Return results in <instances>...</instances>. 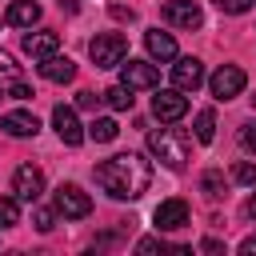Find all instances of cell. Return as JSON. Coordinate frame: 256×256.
Returning <instances> with one entry per match:
<instances>
[{
	"mask_svg": "<svg viewBox=\"0 0 256 256\" xmlns=\"http://www.w3.org/2000/svg\"><path fill=\"white\" fill-rule=\"evenodd\" d=\"M96 184L112 200H140L152 184V164L140 152H116L96 164Z\"/></svg>",
	"mask_w": 256,
	"mask_h": 256,
	"instance_id": "cell-1",
	"label": "cell"
},
{
	"mask_svg": "<svg viewBox=\"0 0 256 256\" xmlns=\"http://www.w3.org/2000/svg\"><path fill=\"white\" fill-rule=\"evenodd\" d=\"M148 152L164 168L184 172L188 168V156H192V136L180 132V128H156V132H148Z\"/></svg>",
	"mask_w": 256,
	"mask_h": 256,
	"instance_id": "cell-2",
	"label": "cell"
},
{
	"mask_svg": "<svg viewBox=\"0 0 256 256\" xmlns=\"http://www.w3.org/2000/svg\"><path fill=\"white\" fill-rule=\"evenodd\" d=\"M88 56L96 68H120L124 56H128V40L120 32H100L92 44H88Z\"/></svg>",
	"mask_w": 256,
	"mask_h": 256,
	"instance_id": "cell-3",
	"label": "cell"
},
{
	"mask_svg": "<svg viewBox=\"0 0 256 256\" xmlns=\"http://www.w3.org/2000/svg\"><path fill=\"white\" fill-rule=\"evenodd\" d=\"M40 192H44V172H40L36 164H20V168L12 172V196H16L20 204H36Z\"/></svg>",
	"mask_w": 256,
	"mask_h": 256,
	"instance_id": "cell-4",
	"label": "cell"
},
{
	"mask_svg": "<svg viewBox=\"0 0 256 256\" xmlns=\"http://www.w3.org/2000/svg\"><path fill=\"white\" fill-rule=\"evenodd\" d=\"M56 212L64 220H84L92 212V200H88V192L80 184H60L56 188Z\"/></svg>",
	"mask_w": 256,
	"mask_h": 256,
	"instance_id": "cell-5",
	"label": "cell"
},
{
	"mask_svg": "<svg viewBox=\"0 0 256 256\" xmlns=\"http://www.w3.org/2000/svg\"><path fill=\"white\" fill-rule=\"evenodd\" d=\"M244 68H236V64H220L212 76H208V88H212V96L216 100H232V96H240L244 92Z\"/></svg>",
	"mask_w": 256,
	"mask_h": 256,
	"instance_id": "cell-6",
	"label": "cell"
},
{
	"mask_svg": "<svg viewBox=\"0 0 256 256\" xmlns=\"http://www.w3.org/2000/svg\"><path fill=\"white\" fill-rule=\"evenodd\" d=\"M120 84L132 88V92L156 88V84H160V72H156V64H148V60H124V64H120Z\"/></svg>",
	"mask_w": 256,
	"mask_h": 256,
	"instance_id": "cell-7",
	"label": "cell"
},
{
	"mask_svg": "<svg viewBox=\"0 0 256 256\" xmlns=\"http://www.w3.org/2000/svg\"><path fill=\"white\" fill-rule=\"evenodd\" d=\"M164 20H168L172 28L192 32V28H200V24H204V12H200V4H196V0H168V4H164Z\"/></svg>",
	"mask_w": 256,
	"mask_h": 256,
	"instance_id": "cell-8",
	"label": "cell"
},
{
	"mask_svg": "<svg viewBox=\"0 0 256 256\" xmlns=\"http://www.w3.org/2000/svg\"><path fill=\"white\" fill-rule=\"evenodd\" d=\"M184 112H188V100H184L180 88H168V92H156V96H152V116H156V120L176 124Z\"/></svg>",
	"mask_w": 256,
	"mask_h": 256,
	"instance_id": "cell-9",
	"label": "cell"
},
{
	"mask_svg": "<svg viewBox=\"0 0 256 256\" xmlns=\"http://www.w3.org/2000/svg\"><path fill=\"white\" fill-rule=\"evenodd\" d=\"M172 84H176L180 92H196V88L204 84V64H200L196 56H180V60L172 64Z\"/></svg>",
	"mask_w": 256,
	"mask_h": 256,
	"instance_id": "cell-10",
	"label": "cell"
},
{
	"mask_svg": "<svg viewBox=\"0 0 256 256\" xmlns=\"http://www.w3.org/2000/svg\"><path fill=\"white\" fill-rule=\"evenodd\" d=\"M52 128H56V136H60L68 148H76V144L84 140V128H80L76 112H72V108H64V104H56V108H52Z\"/></svg>",
	"mask_w": 256,
	"mask_h": 256,
	"instance_id": "cell-11",
	"label": "cell"
},
{
	"mask_svg": "<svg viewBox=\"0 0 256 256\" xmlns=\"http://www.w3.org/2000/svg\"><path fill=\"white\" fill-rule=\"evenodd\" d=\"M152 220H156L160 232H176V228L188 224V204L184 200H160L156 212H152Z\"/></svg>",
	"mask_w": 256,
	"mask_h": 256,
	"instance_id": "cell-12",
	"label": "cell"
},
{
	"mask_svg": "<svg viewBox=\"0 0 256 256\" xmlns=\"http://www.w3.org/2000/svg\"><path fill=\"white\" fill-rule=\"evenodd\" d=\"M40 76H44V80H52V84H68V80L76 76V64H72L68 56L52 52V56H44V60H40Z\"/></svg>",
	"mask_w": 256,
	"mask_h": 256,
	"instance_id": "cell-13",
	"label": "cell"
},
{
	"mask_svg": "<svg viewBox=\"0 0 256 256\" xmlns=\"http://www.w3.org/2000/svg\"><path fill=\"white\" fill-rule=\"evenodd\" d=\"M56 48H60V36H56V32H48V28H40V32H28V36H24V52H28L32 60L52 56Z\"/></svg>",
	"mask_w": 256,
	"mask_h": 256,
	"instance_id": "cell-14",
	"label": "cell"
},
{
	"mask_svg": "<svg viewBox=\"0 0 256 256\" xmlns=\"http://www.w3.org/2000/svg\"><path fill=\"white\" fill-rule=\"evenodd\" d=\"M0 128H4L8 136L24 140V136H36V132H40V120H36L32 112H8V116H0Z\"/></svg>",
	"mask_w": 256,
	"mask_h": 256,
	"instance_id": "cell-15",
	"label": "cell"
},
{
	"mask_svg": "<svg viewBox=\"0 0 256 256\" xmlns=\"http://www.w3.org/2000/svg\"><path fill=\"white\" fill-rule=\"evenodd\" d=\"M4 20H8L12 28H32V24L40 20V4H36V0H16V4H8Z\"/></svg>",
	"mask_w": 256,
	"mask_h": 256,
	"instance_id": "cell-16",
	"label": "cell"
},
{
	"mask_svg": "<svg viewBox=\"0 0 256 256\" xmlns=\"http://www.w3.org/2000/svg\"><path fill=\"white\" fill-rule=\"evenodd\" d=\"M144 44H148V52H152V60H176V40L168 36V32H160V28H152L148 36H144Z\"/></svg>",
	"mask_w": 256,
	"mask_h": 256,
	"instance_id": "cell-17",
	"label": "cell"
},
{
	"mask_svg": "<svg viewBox=\"0 0 256 256\" xmlns=\"http://www.w3.org/2000/svg\"><path fill=\"white\" fill-rule=\"evenodd\" d=\"M88 136H92L96 144H112V140L120 136V124H116L112 116H100V120H92V124H88Z\"/></svg>",
	"mask_w": 256,
	"mask_h": 256,
	"instance_id": "cell-18",
	"label": "cell"
},
{
	"mask_svg": "<svg viewBox=\"0 0 256 256\" xmlns=\"http://www.w3.org/2000/svg\"><path fill=\"white\" fill-rule=\"evenodd\" d=\"M132 100H136V96H132V88H124V84H112V88L104 92V104H108V108H116V112H128V108H132Z\"/></svg>",
	"mask_w": 256,
	"mask_h": 256,
	"instance_id": "cell-19",
	"label": "cell"
},
{
	"mask_svg": "<svg viewBox=\"0 0 256 256\" xmlns=\"http://www.w3.org/2000/svg\"><path fill=\"white\" fill-rule=\"evenodd\" d=\"M216 136V112L212 108H204V112H196V140L200 144H208Z\"/></svg>",
	"mask_w": 256,
	"mask_h": 256,
	"instance_id": "cell-20",
	"label": "cell"
},
{
	"mask_svg": "<svg viewBox=\"0 0 256 256\" xmlns=\"http://www.w3.org/2000/svg\"><path fill=\"white\" fill-rule=\"evenodd\" d=\"M20 224V200L16 196H0V228Z\"/></svg>",
	"mask_w": 256,
	"mask_h": 256,
	"instance_id": "cell-21",
	"label": "cell"
},
{
	"mask_svg": "<svg viewBox=\"0 0 256 256\" xmlns=\"http://www.w3.org/2000/svg\"><path fill=\"white\" fill-rule=\"evenodd\" d=\"M200 188H204L208 200H220V196H224V176H220V172H204V176H200Z\"/></svg>",
	"mask_w": 256,
	"mask_h": 256,
	"instance_id": "cell-22",
	"label": "cell"
},
{
	"mask_svg": "<svg viewBox=\"0 0 256 256\" xmlns=\"http://www.w3.org/2000/svg\"><path fill=\"white\" fill-rule=\"evenodd\" d=\"M232 176H236L240 184H248V188H256V164H252V160H240V164L232 168Z\"/></svg>",
	"mask_w": 256,
	"mask_h": 256,
	"instance_id": "cell-23",
	"label": "cell"
},
{
	"mask_svg": "<svg viewBox=\"0 0 256 256\" xmlns=\"http://www.w3.org/2000/svg\"><path fill=\"white\" fill-rule=\"evenodd\" d=\"M256 0H216V8L220 12H228V16H240V12H248Z\"/></svg>",
	"mask_w": 256,
	"mask_h": 256,
	"instance_id": "cell-24",
	"label": "cell"
},
{
	"mask_svg": "<svg viewBox=\"0 0 256 256\" xmlns=\"http://www.w3.org/2000/svg\"><path fill=\"white\" fill-rule=\"evenodd\" d=\"M32 224H36L40 232H52V228H56V212H48V208H36V216H32Z\"/></svg>",
	"mask_w": 256,
	"mask_h": 256,
	"instance_id": "cell-25",
	"label": "cell"
},
{
	"mask_svg": "<svg viewBox=\"0 0 256 256\" xmlns=\"http://www.w3.org/2000/svg\"><path fill=\"white\" fill-rule=\"evenodd\" d=\"M100 100H104V92H100V96H96V92H76V104H80L84 112H96Z\"/></svg>",
	"mask_w": 256,
	"mask_h": 256,
	"instance_id": "cell-26",
	"label": "cell"
},
{
	"mask_svg": "<svg viewBox=\"0 0 256 256\" xmlns=\"http://www.w3.org/2000/svg\"><path fill=\"white\" fill-rule=\"evenodd\" d=\"M240 144H244L248 152H256V120H248V124H244V132H240Z\"/></svg>",
	"mask_w": 256,
	"mask_h": 256,
	"instance_id": "cell-27",
	"label": "cell"
},
{
	"mask_svg": "<svg viewBox=\"0 0 256 256\" xmlns=\"http://www.w3.org/2000/svg\"><path fill=\"white\" fill-rule=\"evenodd\" d=\"M0 76H16V60H12L4 48H0Z\"/></svg>",
	"mask_w": 256,
	"mask_h": 256,
	"instance_id": "cell-28",
	"label": "cell"
},
{
	"mask_svg": "<svg viewBox=\"0 0 256 256\" xmlns=\"http://www.w3.org/2000/svg\"><path fill=\"white\" fill-rule=\"evenodd\" d=\"M8 96H12V100H28V96H32V88H28V84H20V80H16V84H12V88H8Z\"/></svg>",
	"mask_w": 256,
	"mask_h": 256,
	"instance_id": "cell-29",
	"label": "cell"
},
{
	"mask_svg": "<svg viewBox=\"0 0 256 256\" xmlns=\"http://www.w3.org/2000/svg\"><path fill=\"white\" fill-rule=\"evenodd\" d=\"M112 16H116V20H128V24L136 20V12H132V8H124V4H112Z\"/></svg>",
	"mask_w": 256,
	"mask_h": 256,
	"instance_id": "cell-30",
	"label": "cell"
},
{
	"mask_svg": "<svg viewBox=\"0 0 256 256\" xmlns=\"http://www.w3.org/2000/svg\"><path fill=\"white\" fill-rule=\"evenodd\" d=\"M240 252H244V256H256V232H252V236H244V240H240Z\"/></svg>",
	"mask_w": 256,
	"mask_h": 256,
	"instance_id": "cell-31",
	"label": "cell"
},
{
	"mask_svg": "<svg viewBox=\"0 0 256 256\" xmlns=\"http://www.w3.org/2000/svg\"><path fill=\"white\" fill-rule=\"evenodd\" d=\"M156 248H164V240H156V236H148V240H140V252H156Z\"/></svg>",
	"mask_w": 256,
	"mask_h": 256,
	"instance_id": "cell-32",
	"label": "cell"
},
{
	"mask_svg": "<svg viewBox=\"0 0 256 256\" xmlns=\"http://www.w3.org/2000/svg\"><path fill=\"white\" fill-rule=\"evenodd\" d=\"M200 248H204V252H224V244H220V240H204Z\"/></svg>",
	"mask_w": 256,
	"mask_h": 256,
	"instance_id": "cell-33",
	"label": "cell"
},
{
	"mask_svg": "<svg viewBox=\"0 0 256 256\" xmlns=\"http://www.w3.org/2000/svg\"><path fill=\"white\" fill-rule=\"evenodd\" d=\"M248 216L256 220V192H252V200H248Z\"/></svg>",
	"mask_w": 256,
	"mask_h": 256,
	"instance_id": "cell-34",
	"label": "cell"
},
{
	"mask_svg": "<svg viewBox=\"0 0 256 256\" xmlns=\"http://www.w3.org/2000/svg\"><path fill=\"white\" fill-rule=\"evenodd\" d=\"M4 96H8V92H4V88H0V100H4Z\"/></svg>",
	"mask_w": 256,
	"mask_h": 256,
	"instance_id": "cell-35",
	"label": "cell"
}]
</instances>
